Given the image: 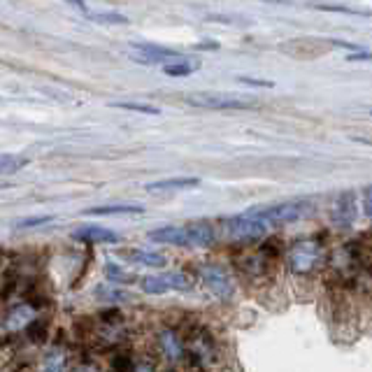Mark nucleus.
I'll return each mask as SVG.
<instances>
[{"mask_svg":"<svg viewBox=\"0 0 372 372\" xmlns=\"http://www.w3.org/2000/svg\"><path fill=\"white\" fill-rule=\"evenodd\" d=\"M82 340L93 344L96 349L100 351H107V349H116V346H121L126 340H128V321L121 314V312L116 310H109V312H103L100 317L96 319H87L82 324Z\"/></svg>","mask_w":372,"mask_h":372,"instance_id":"f257e3e1","label":"nucleus"},{"mask_svg":"<svg viewBox=\"0 0 372 372\" xmlns=\"http://www.w3.org/2000/svg\"><path fill=\"white\" fill-rule=\"evenodd\" d=\"M38 319H42V305L35 300L14 302L0 312V349H12L21 344Z\"/></svg>","mask_w":372,"mask_h":372,"instance_id":"f03ea898","label":"nucleus"},{"mask_svg":"<svg viewBox=\"0 0 372 372\" xmlns=\"http://www.w3.org/2000/svg\"><path fill=\"white\" fill-rule=\"evenodd\" d=\"M184 363L191 372H214L221 363V346H219L214 333L207 328L196 326L189 333H184Z\"/></svg>","mask_w":372,"mask_h":372,"instance_id":"7ed1b4c3","label":"nucleus"},{"mask_svg":"<svg viewBox=\"0 0 372 372\" xmlns=\"http://www.w3.org/2000/svg\"><path fill=\"white\" fill-rule=\"evenodd\" d=\"M286 261H289L291 273L310 275V273H314L321 266V261H324V249H321V244L314 240H300L289 249Z\"/></svg>","mask_w":372,"mask_h":372,"instance_id":"20e7f679","label":"nucleus"},{"mask_svg":"<svg viewBox=\"0 0 372 372\" xmlns=\"http://www.w3.org/2000/svg\"><path fill=\"white\" fill-rule=\"evenodd\" d=\"M307 202L293 200V202H279V205H270V207H261V209H251L261 221H266V226H284V224H293L300 221L302 217L310 212Z\"/></svg>","mask_w":372,"mask_h":372,"instance_id":"39448f33","label":"nucleus"},{"mask_svg":"<svg viewBox=\"0 0 372 372\" xmlns=\"http://www.w3.org/2000/svg\"><path fill=\"white\" fill-rule=\"evenodd\" d=\"M156 351L158 356L173 363V366H180V363H184L186 359V346H184V333H180L177 328L173 326H165L160 328V331H156Z\"/></svg>","mask_w":372,"mask_h":372,"instance_id":"423d86ee","label":"nucleus"},{"mask_svg":"<svg viewBox=\"0 0 372 372\" xmlns=\"http://www.w3.org/2000/svg\"><path fill=\"white\" fill-rule=\"evenodd\" d=\"M186 103L202 109H247L249 100L240 96H231V93H214V91H202L186 96Z\"/></svg>","mask_w":372,"mask_h":372,"instance_id":"0eeeda50","label":"nucleus"},{"mask_svg":"<svg viewBox=\"0 0 372 372\" xmlns=\"http://www.w3.org/2000/svg\"><path fill=\"white\" fill-rule=\"evenodd\" d=\"M266 231H268L266 221H261L253 212L231 217L226 221V233L231 240H256V238H263Z\"/></svg>","mask_w":372,"mask_h":372,"instance_id":"6e6552de","label":"nucleus"},{"mask_svg":"<svg viewBox=\"0 0 372 372\" xmlns=\"http://www.w3.org/2000/svg\"><path fill=\"white\" fill-rule=\"evenodd\" d=\"M67 363H70V349L65 342L56 340L42 349L33 372H67Z\"/></svg>","mask_w":372,"mask_h":372,"instance_id":"1a4fd4ad","label":"nucleus"},{"mask_svg":"<svg viewBox=\"0 0 372 372\" xmlns=\"http://www.w3.org/2000/svg\"><path fill=\"white\" fill-rule=\"evenodd\" d=\"M200 277H202V282H205L207 289L212 291L219 300H231L233 298L235 284H233L231 275H228L221 266H214V263L202 266L200 268Z\"/></svg>","mask_w":372,"mask_h":372,"instance_id":"9d476101","label":"nucleus"},{"mask_svg":"<svg viewBox=\"0 0 372 372\" xmlns=\"http://www.w3.org/2000/svg\"><path fill=\"white\" fill-rule=\"evenodd\" d=\"M131 58L135 63L142 65H163L182 58L180 52L168 47H158V45H147V42H140V45H131Z\"/></svg>","mask_w":372,"mask_h":372,"instance_id":"9b49d317","label":"nucleus"},{"mask_svg":"<svg viewBox=\"0 0 372 372\" xmlns=\"http://www.w3.org/2000/svg\"><path fill=\"white\" fill-rule=\"evenodd\" d=\"M72 238L87 244H114L121 240L119 233L109 231L105 226H82L72 233Z\"/></svg>","mask_w":372,"mask_h":372,"instance_id":"f8f14e48","label":"nucleus"},{"mask_svg":"<svg viewBox=\"0 0 372 372\" xmlns=\"http://www.w3.org/2000/svg\"><path fill=\"white\" fill-rule=\"evenodd\" d=\"M354 219H356V200H354L351 191H346L335 200L333 221H335V226H340V228H349L354 224Z\"/></svg>","mask_w":372,"mask_h":372,"instance_id":"ddd939ff","label":"nucleus"},{"mask_svg":"<svg viewBox=\"0 0 372 372\" xmlns=\"http://www.w3.org/2000/svg\"><path fill=\"white\" fill-rule=\"evenodd\" d=\"M149 240L160 244H177V247H189V235H186V226H163L149 233Z\"/></svg>","mask_w":372,"mask_h":372,"instance_id":"4468645a","label":"nucleus"},{"mask_svg":"<svg viewBox=\"0 0 372 372\" xmlns=\"http://www.w3.org/2000/svg\"><path fill=\"white\" fill-rule=\"evenodd\" d=\"M200 184L198 177H170V180H158L147 184L145 189L149 193H168V191H184V189H196Z\"/></svg>","mask_w":372,"mask_h":372,"instance_id":"2eb2a0df","label":"nucleus"},{"mask_svg":"<svg viewBox=\"0 0 372 372\" xmlns=\"http://www.w3.org/2000/svg\"><path fill=\"white\" fill-rule=\"evenodd\" d=\"M186 235H189L191 247H209L214 242V228L209 221L186 224Z\"/></svg>","mask_w":372,"mask_h":372,"instance_id":"dca6fc26","label":"nucleus"},{"mask_svg":"<svg viewBox=\"0 0 372 372\" xmlns=\"http://www.w3.org/2000/svg\"><path fill=\"white\" fill-rule=\"evenodd\" d=\"M200 67V63L196 61V58H177V61H170V63H163V72L168 75V77H189V75H193Z\"/></svg>","mask_w":372,"mask_h":372,"instance_id":"f3484780","label":"nucleus"},{"mask_svg":"<svg viewBox=\"0 0 372 372\" xmlns=\"http://www.w3.org/2000/svg\"><path fill=\"white\" fill-rule=\"evenodd\" d=\"M145 207L140 205H100V207H89L84 214L89 217H114V214H142Z\"/></svg>","mask_w":372,"mask_h":372,"instance_id":"a211bd4d","label":"nucleus"},{"mask_svg":"<svg viewBox=\"0 0 372 372\" xmlns=\"http://www.w3.org/2000/svg\"><path fill=\"white\" fill-rule=\"evenodd\" d=\"M133 263H140V266H147V268H163L165 266V256L163 253H156V251H145V249H133L126 253Z\"/></svg>","mask_w":372,"mask_h":372,"instance_id":"6ab92c4d","label":"nucleus"},{"mask_svg":"<svg viewBox=\"0 0 372 372\" xmlns=\"http://www.w3.org/2000/svg\"><path fill=\"white\" fill-rule=\"evenodd\" d=\"M142 291L149 295H160V293L170 291V286H168L165 275H149L142 279Z\"/></svg>","mask_w":372,"mask_h":372,"instance_id":"aec40b11","label":"nucleus"},{"mask_svg":"<svg viewBox=\"0 0 372 372\" xmlns=\"http://www.w3.org/2000/svg\"><path fill=\"white\" fill-rule=\"evenodd\" d=\"M28 160L16 154H0V175H14L19 173Z\"/></svg>","mask_w":372,"mask_h":372,"instance_id":"412c9836","label":"nucleus"},{"mask_svg":"<svg viewBox=\"0 0 372 372\" xmlns=\"http://www.w3.org/2000/svg\"><path fill=\"white\" fill-rule=\"evenodd\" d=\"M87 19L91 21H96V23H128V16L126 14H119V12H96V10H89L87 14Z\"/></svg>","mask_w":372,"mask_h":372,"instance_id":"4be33fe9","label":"nucleus"},{"mask_svg":"<svg viewBox=\"0 0 372 372\" xmlns=\"http://www.w3.org/2000/svg\"><path fill=\"white\" fill-rule=\"evenodd\" d=\"M168 286L175 291H191L193 289V279L186 275V273H168Z\"/></svg>","mask_w":372,"mask_h":372,"instance_id":"5701e85b","label":"nucleus"},{"mask_svg":"<svg viewBox=\"0 0 372 372\" xmlns=\"http://www.w3.org/2000/svg\"><path fill=\"white\" fill-rule=\"evenodd\" d=\"M135 366V356L131 354H116L112 359V372H133Z\"/></svg>","mask_w":372,"mask_h":372,"instance_id":"b1692460","label":"nucleus"},{"mask_svg":"<svg viewBox=\"0 0 372 372\" xmlns=\"http://www.w3.org/2000/svg\"><path fill=\"white\" fill-rule=\"evenodd\" d=\"M105 275H107L109 282H121V284H128V282H133V277H131L128 273H126L124 268L114 266V263H109V266L105 268Z\"/></svg>","mask_w":372,"mask_h":372,"instance_id":"393cba45","label":"nucleus"},{"mask_svg":"<svg viewBox=\"0 0 372 372\" xmlns=\"http://www.w3.org/2000/svg\"><path fill=\"white\" fill-rule=\"evenodd\" d=\"M112 107H119V109H131V112H142V114H158V112H160L158 107H151V105H140V103H114Z\"/></svg>","mask_w":372,"mask_h":372,"instance_id":"a878e982","label":"nucleus"},{"mask_svg":"<svg viewBox=\"0 0 372 372\" xmlns=\"http://www.w3.org/2000/svg\"><path fill=\"white\" fill-rule=\"evenodd\" d=\"M317 10H324V12H342V14H356V16H372V12H359V10H351V7H344V5H314Z\"/></svg>","mask_w":372,"mask_h":372,"instance_id":"bb28decb","label":"nucleus"},{"mask_svg":"<svg viewBox=\"0 0 372 372\" xmlns=\"http://www.w3.org/2000/svg\"><path fill=\"white\" fill-rule=\"evenodd\" d=\"M72 372H103V368H100V363L96 359H84L72 368Z\"/></svg>","mask_w":372,"mask_h":372,"instance_id":"cd10ccee","label":"nucleus"},{"mask_svg":"<svg viewBox=\"0 0 372 372\" xmlns=\"http://www.w3.org/2000/svg\"><path fill=\"white\" fill-rule=\"evenodd\" d=\"M52 221V217H31V219H23L16 226L19 228H33V226H42V224H49Z\"/></svg>","mask_w":372,"mask_h":372,"instance_id":"c85d7f7f","label":"nucleus"},{"mask_svg":"<svg viewBox=\"0 0 372 372\" xmlns=\"http://www.w3.org/2000/svg\"><path fill=\"white\" fill-rule=\"evenodd\" d=\"M363 207H366V214L372 219V184L366 186V191H363Z\"/></svg>","mask_w":372,"mask_h":372,"instance_id":"c756f323","label":"nucleus"},{"mask_svg":"<svg viewBox=\"0 0 372 372\" xmlns=\"http://www.w3.org/2000/svg\"><path fill=\"white\" fill-rule=\"evenodd\" d=\"M96 295H100V298H107V300H126V293H121V291H105V289H98Z\"/></svg>","mask_w":372,"mask_h":372,"instance_id":"7c9ffc66","label":"nucleus"},{"mask_svg":"<svg viewBox=\"0 0 372 372\" xmlns=\"http://www.w3.org/2000/svg\"><path fill=\"white\" fill-rule=\"evenodd\" d=\"M133 372H156V368H154V363H151V361L142 359V361H135Z\"/></svg>","mask_w":372,"mask_h":372,"instance_id":"2f4dec72","label":"nucleus"},{"mask_svg":"<svg viewBox=\"0 0 372 372\" xmlns=\"http://www.w3.org/2000/svg\"><path fill=\"white\" fill-rule=\"evenodd\" d=\"M242 84H249V87H263V89H273V82L266 80H251V77H240Z\"/></svg>","mask_w":372,"mask_h":372,"instance_id":"473e14b6","label":"nucleus"},{"mask_svg":"<svg viewBox=\"0 0 372 372\" xmlns=\"http://www.w3.org/2000/svg\"><path fill=\"white\" fill-rule=\"evenodd\" d=\"M65 3H67V5H72L75 10H80L82 14H87V12L91 10V7H89L87 3H84V0H65Z\"/></svg>","mask_w":372,"mask_h":372,"instance_id":"72a5a7b5","label":"nucleus"},{"mask_svg":"<svg viewBox=\"0 0 372 372\" xmlns=\"http://www.w3.org/2000/svg\"><path fill=\"white\" fill-rule=\"evenodd\" d=\"M363 58H372V52L359 49V54H349V56H346V61H363Z\"/></svg>","mask_w":372,"mask_h":372,"instance_id":"f704fd0d","label":"nucleus"}]
</instances>
